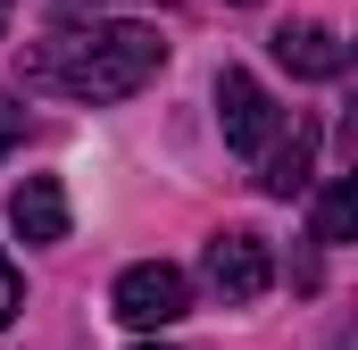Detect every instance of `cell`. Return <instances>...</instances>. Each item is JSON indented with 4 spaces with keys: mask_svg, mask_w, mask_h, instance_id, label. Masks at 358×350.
Instances as JSON below:
<instances>
[{
    "mask_svg": "<svg viewBox=\"0 0 358 350\" xmlns=\"http://www.w3.org/2000/svg\"><path fill=\"white\" fill-rule=\"evenodd\" d=\"M159 67H167V42H159L150 25H92V34L42 42V50L25 59V84L67 92V100H92V108H100V100H134Z\"/></svg>",
    "mask_w": 358,
    "mask_h": 350,
    "instance_id": "6da1fadb",
    "label": "cell"
},
{
    "mask_svg": "<svg viewBox=\"0 0 358 350\" xmlns=\"http://www.w3.org/2000/svg\"><path fill=\"white\" fill-rule=\"evenodd\" d=\"M108 309H117V326H134V334H159V326L192 317V284H183V267L142 259V267H125V275H117Z\"/></svg>",
    "mask_w": 358,
    "mask_h": 350,
    "instance_id": "7a4b0ae2",
    "label": "cell"
},
{
    "mask_svg": "<svg viewBox=\"0 0 358 350\" xmlns=\"http://www.w3.org/2000/svg\"><path fill=\"white\" fill-rule=\"evenodd\" d=\"M200 275H208V292H217L225 309L259 300V292L275 284V251H267V234H250V225H225V234L208 242V259H200Z\"/></svg>",
    "mask_w": 358,
    "mask_h": 350,
    "instance_id": "3957f363",
    "label": "cell"
},
{
    "mask_svg": "<svg viewBox=\"0 0 358 350\" xmlns=\"http://www.w3.org/2000/svg\"><path fill=\"white\" fill-rule=\"evenodd\" d=\"M217 125H225V142L234 150H267L275 134H283V108H275V92L259 84V76H242V67H225L217 76Z\"/></svg>",
    "mask_w": 358,
    "mask_h": 350,
    "instance_id": "277c9868",
    "label": "cell"
},
{
    "mask_svg": "<svg viewBox=\"0 0 358 350\" xmlns=\"http://www.w3.org/2000/svg\"><path fill=\"white\" fill-rule=\"evenodd\" d=\"M308 183H317V117H300L292 134H275L259 150V192L267 200H300Z\"/></svg>",
    "mask_w": 358,
    "mask_h": 350,
    "instance_id": "5b68a950",
    "label": "cell"
},
{
    "mask_svg": "<svg viewBox=\"0 0 358 350\" xmlns=\"http://www.w3.org/2000/svg\"><path fill=\"white\" fill-rule=\"evenodd\" d=\"M275 59H283L292 76H308V84H334V76L350 67V50L334 42V25H283V34H275Z\"/></svg>",
    "mask_w": 358,
    "mask_h": 350,
    "instance_id": "8992f818",
    "label": "cell"
},
{
    "mask_svg": "<svg viewBox=\"0 0 358 350\" xmlns=\"http://www.w3.org/2000/svg\"><path fill=\"white\" fill-rule=\"evenodd\" d=\"M8 225L25 242H67V192H59V175H25L17 200H8Z\"/></svg>",
    "mask_w": 358,
    "mask_h": 350,
    "instance_id": "52a82bcc",
    "label": "cell"
},
{
    "mask_svg": "<svg viewBox=\"0 0 358 350\" xmlns=\"http://www.w3.org/2000/svg\"><path fill=\"white\" fill-rule=\"evenodd\" d=\"M350 234H358V183H350V175H334V183L317 192V242L334 251V242H350Z\"/></svg>",
    "mask_w": 358,
    "mask_h": 350,
    "instance_id": "ba28073f",
    "label": "cell"
},
{
    "mask_svg": "<svg viewBox=\"0 0 358 350\" xmlns=\"http://www.w3.org/2000/svg\"><path fill=\"white\" fill-rule=\"evenodd\" d=\"M25 309V284H17V267H8V251H0V334H8V317Z\"/></svg>",
    "mask_w": 358,
    "mask_h": 350,
    "instance_id": "9c48e42d",
    "label": "cell"
},
{
    "mask_svg": "<svg viewBox=\"0 0 358 350\" xmlns=\"http://www.w3.org/2000/svg\"><path fill=\"white\" fill-rule=\"evenodd\" d=\"M17 142H25V108H17V100H8V92H0V159H8V150H17Z\"/></svg>",
    "mask_w": 358,
    "mask_h": 350,
    "instance_id": "30bf717a",
    "label": "cell"
},
{
    "mask_svg": "<svg viewBox=\"0 0 358 350\" xmlns=\"http://www.w3.org/2000/svg\"><path fill=\"white\" fill-rule=\"evenodd\" d=\"M8 8H17V0H0V34H8Z\"/></svg>",
    "mask_w": 358,
    "mask_h": 350,
    "instance_id": "8fae6325",
    "label": "cell"
},
{
    "mask_svg": "<svg viewBox=\"0 0 358 350\" xmlns=\"http://www.w3.org/2000/svg\"><path fill=\"white\" fill-rule=\"evenodd\" d=\"M142 350H167V342H142Z\"/></svg>",
    "mask_w": 358,
    "mask_h": 350,
    "instance_id": "7c38bea8",
    "label": "cell"
},
{
    "mask_svg": "<svg viewBox=\"0 0 358 350\" xmlns=\"http://www.w3.org/2000/svg\"><path fill=\"white\" fill-rule=\"evenodd\" d=\"M242 8H250V0H242Z\"/></svg>",
    "mask_w": 358,
    "mask_h": 350,
    "instance_id": "4fadbf2b",
    "label": "cell"
}]
</instances>
